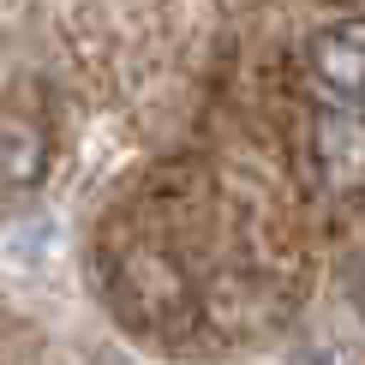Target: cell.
Listing matches in <instances>:
<instances>
[{"mask_svg": "<svg viewBox=\"0 0 365 365\" xmlns=\"http://www.w3.org/2000/svg\"><path fill=\"white\" fill-rule=\"evenodd\" d=\"M312 365H329V359H312Z\"/></svg>", "mask_w": 365, "mask_h": 365, "instance_id": "cell-4", "label": "cell"}, {"mask_svg": "<svg viewBox=\"0 0 365 365\" xmlns=\"http://www.w3.org/2000/svg\"><path fill=\"white\" fill-rule=\"evenodd\" d=\"M312 180L329 197H354L365 192V108L359 102H329L312 120Z\"/></svg>", "mask_w": 365, "mask_h": 365, "instance_id": "cell-1", "label": "cell"}, {"mask_svg": "<svg viewBox=\"0 0 365 365\" xmlns=\"http://www.w3.org/2000/svg\"><path fill=\"white\" fill-rule=\"evenodd\" d=\"M306 72L329 102H365V19H336L306 42Z\"/></svg>", "mask_w": 365, "mask_h": 365, "instance_id": "cell-2", "label": "cell"}, {"mask_svg": "<svg viewBox=\"0 0 365 365\" xmlns=\"http://www.w3.org/2000/svg\"><path fill=\"white\" fill-rule=\"evenodd\" d=\"M48 132L24 114H0V192H24L48 174Z\"/></svg>", "mask_w": 365, "mask_h": 365, "instance_id": "cell-3", "label": "cell"}]
</instances>
